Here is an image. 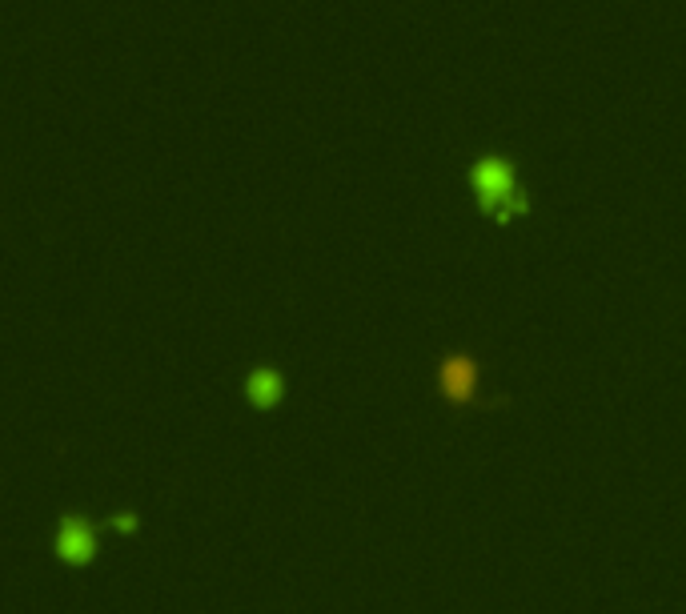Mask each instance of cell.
Masks as SVG:
<instances>
[{
  "label": "cell",
  "instance_id": "1",
  "mask_svg": "<svg viewBox=\"0 0 686 614\" xmlns=\"http://www.w3.org/2000/svg\"><path fill=\"white\" fill-rule=\"evenodd\" d=\"M442 386L450 390V398H454V402H466V398L474 394V366H470L466 358H462V362H450V366H446Z\"/></svg>",
  "mask_w": 686,
  "mask_h": 614
}]
</instances>
